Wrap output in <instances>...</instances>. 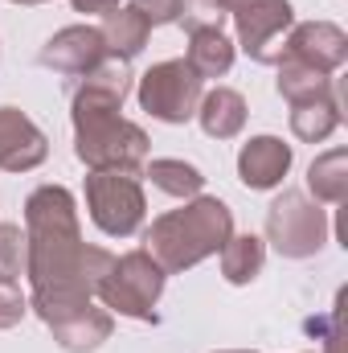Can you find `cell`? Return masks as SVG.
Wrapping results in <instances>:
<instances>
[{"instance_id":"5b68a950","label":"cell","mask_w":348,"mask_h":353,"mask_svg":"<svg viewBox=\"0 0 348 353\" xmlns=\"http://www.w3.org/2000/svg\"><path fill=\"white\" fill-rule=\"evenodd\" d=\"M266 243L283 259H312L328 243V210L299 189H283L266 205Z\"/></svg>"},{"instance_id":"44dd1931","label":"cell","mask_w":348,"mask_h":353,"mask_svg":"<svg viewBox=\"0 0 348 353\" xmlns=\"http://www.w3.org/2000/svg\"><path fill=\"white\" fill-rule=\"evenodd\" d=\"M274 87H279V94L295 107V103H303V99H316V94L332 90L336 83H332V74H324V70H312V66H299V62H279Z\"/></svg>"},{"instance_id":"8fae6325","label":"cell","mask_w":348,"mask_h":353,"mask_svg":"<svg viewBox=\"0 0 348 353\" xmlns=\"http://www.w3.org/2000/svg\"><path fill=\"white\" fill-rule=\"evenodd\" d=\"M50 157L45 132L21 111V107H0V169L4 173H33Z\"/></svg>"},{"instance_id":"4316f807","label":"cell","mask_w":348,"mask_h":353,"mask_svg":"<svg viewBox=\"0 0 348 353\" xmlns=\"http://www.w3.org/2000/svg\"><path fill=\"white\" fill-rule=\"evenodd\" d=\"M12 4H21V8H33V4H45V0H12Z\"/></svg>"},{"instance_id":"e0dca14e","label":"cell","mask_w":348,"mask_h":353,"mask_svg":"<svg viewBox=\"0 0 348 353\" xmlns=\"http://www.w3.org/2000/svg\"><path fill=\"white\" fill-rule=\"evenodd\" d=\"M98 33H102V46H107V54L111 58H123V62H131L135 54H144V46H148V33H152V25L127 4H119V8H111L107 17H102V25H98Z\"/></svg>"},{"instance_id":"484cf974","label":"cell","mask_w":348,"mask_h":353,"mask_svg":"<svg viewBox=\"0 0 348 353\" xmlns=\"http://www.w3.org/2000/svg\"><path fill=\"white\" fill-rule=\"evenodd\" d=\"M259 0H217V8L226 12V17H234V12H242V8H254Z\"/></svg>"},{"instance_id":"603a6c76","label":"cell","mask_w":348,"mask_h":353,"mask_svg":"<svg viewBox=\"0 0 348 353\" xmlns=\"http://www.w3.org/2000/svg\"><path fill=\"white\" fill-rule=\"evenodd\" d=\"M25 312H29V296L21 292V283H17V279H4V275H0V329L21 325V321H25Z\"/></svg>"},{"instance_id":"7a4b0ae2","label":"cell","mask_w":348,"mask_h":353,"mask_svg":"<svg viewBox=\"0 0 348 353\" xmlns=\"http://www.w3.org/2000/svg\"><path fill=\"white\" fill-rule=\"evenodd\" d=\"M131 62L102 58L83 87L74 90L70 123H74V157L90 173H135L148 165V132L131 119H123V103L131 94Z\"/></svg>"},{"instance_id":"d6986e66","label":"cell","mask_w":348,"mask_h":353,"mask_svg":"<svg viewBox=\"0 0 348 353\" xmlns=\"http://www.w3.org/2000/svg\"><path fill=\"white\" fill-rule=\"evenodd\" d=\"M217 255H221V275H226V283L242 288V283H254L262 275L266 243H262L259 234H230V243H226Z\"/></svg>"},{"instance_id":"ac0fdd59","label":"cell","mask_w":348,"mask_h":353,"mask_svg":"<svg viewBox=\"0 0 348 353\" xmlns=\"http://www.w3.org/2000/svg\"><path fill=\"white\" fill-rule=\"evenodd\" d=\"M307 189H312V201L340 205L348 197V148H328L324 157H316L307 169Z\"/></svg>"},{"instance_id":"8992f818","label":"cell","mask_w":348,"mask_h":353,"mask_svg":"<svg viewBox=\"0 0 348 353\" xmlns=\"http://www.w3.org/2000/svg\"><path fill=\"white\" fill-rule=\"evenodd\" d=\"M87 210L90 222L107 239H131L140 234L148 218V197L135 173H90L87 176Z\"/></svg>"},{"instance_id":"ffe728a7","label":"cell","mask_w":348,"mask_h":353,"mask_svg":"<svg viewBox=\"0 0 348 353\" xmlns=\"http://www.w3.org/2000/svg\"><path fill=\"white\" fill-rule=\"evenodd\" d=\"M144 176H148L160 193L184 197V201L205 189V173H201L197 165H188V161H176V157H156V161H148V165H144Z\"/></svg>"},{"instance_id":"cb8c5ba5","label":"cell","mask_w":348,"mask_h":353,"mask_svg":"<svg viewBox=\"0 0 348 353\" xmlns=\"http://www.w3.org/2000/svg\"><path fill=\"white\" fill-rule=\"evenodd\" d=\"M131 8L156 29V25H180V0H131Z\"/></svg>"},{"instance_id":"9a60e30c","label":"cell","mask_w":348,"mask_h":353,"mask_svg":"<svg viewBox=\"0 0 348 353\" xmlns=\"http://www.w3.org/2000/svg\"><path fill=\"white\" fill-rule=\"evenodd\" d=\"M340 119H345V111H340L336 87L291 107V132H295V140H303V144H324V140L340 128Z\"/></svg>"},{"instance_id":"2e32d148","label":"cell","mask_w":348,"mask_h":353,"mask_svg":"<svg viewBox=\"0 0 348 353\" xmlns=\"http://www.w3.org/2000/svg\"><path fill=\"white\" fill-rule=\"evenodd\" d=\"M50 333H54L58 350L94 353L102 341H111V333H115V316H111L107 308H94V304H90L87 312H78V316H70V321H62V325H50Z\"/></svg>"},{"instance_id":"30bf717a","label":"cell","mask_w":348,"mask_h":353,"mask_svg":"<svg viewBox=\"0 0 348 353\" xmlns=\"http://www.w3.org/2000/svg\"><path fill=\"white\" fill-rule=\"evenodd\" d=\"M102 58H111V54H107V46H102L98 25H66V29H58V33L41 46V54H37V62H41L45 70L66 74V79H87Z\"/></svg>"},{"instance_id":"d4e9b609","label":"cell","mask_w":348,"mask_h":353,"mask_svg":"<svg viewBox=\"0 0 348 353\" xmlns=\"http://www.w3.org/2000/svg\"><path fill=\"white\" fill-rule=\"evenodd\" d=\"M74 4V12H111V8H119V0H70Z\"/></svg>"},{"instance_id":"6da1fadb","label":"cell","mask_w":348,"mask_h":353,"mask_svg":"<svg viewBox=\"0 0 348 353\" xmlns=\"http://www.w3.org/2000/svg\"><path fill=\"white\" fill-rule=\"evenodd\" d=\"M111 251L83 243L78 201L66 185H37L25 197V275L29 308L45 325H62L94 304V288Z\"/></svg>"},{"instance_id":"5bb4252c","label":"cell","mask_w":348,"mask_h":353,"mask_svg":"<svg viewBox=\"0 0 348 353\" xmlns=\"http://www.w3.org/2000/svg\"><path fill=\"white\" fill-rule=\"evenodd\" d=\"M234 54H238V46L226 37V29H213V25L188 29L184 62H188V70H193L201 83H205V79H226L230 66H234Z\"/></svg>"},{"instance_id":"7c38bea8","label":"cell","mask_w":348,"mask_h":353,"mask_svg":"<svg viewBox=\"0 0 348 353\" xmlns=\"http://www.w3.org/2000/svg\"><path fill=\"white\" fill-rule=\"evenodd\" d=\"M291 161H295V152H291V144H283L279 136H250L246 144H242V152H238V176H242V185L246 189H279L283 185V176L291 173Z\"/></svg>"},{"instance_id":"9c48e42d","label":"cell","mask_w":348,"mask_h":353,"mask_svg":"<svg viewBox=\"0 0 348 353\" xmlns=\"http://www.w3.org/2000/svg\"><path fill=\"white\" fill-rule=\"evenodd\" d=\"M279 62H299V66H312V70H340L348 62V33L332 21H303V25H291L287 37H283V58Z\"/></svg>"},{"instance_id":"4fadbf2b","label":"cell","mask_w":348,"mask_h":353,"mask_svg":"<svg viewBox=\"0 0 348 353\" xmlns=\"http://www.w3.org/2000/svg\"><path fill=\"white\" fill-rule=\"evenodd\" d=\"M193 119L201 123V132L209 140H234L246 128V99L234 87H213V90L201 94Z\"/></svg>"},{"instance_id":"ba28073f","label":"cell","mask_w":348,"mask_h":353,"mask_svg":"<svg viewBox=\"0 0 348 353\" xmlns=\"http://www.w3.org/2000/svg\"><path fill=\"white\" fill-rule=\"evenodd\" d=\"M295 25V8L291 0H259L254 8L234 12V33H238V50L246 58H254L262 66H279L283 58V37Z\"/></svg>"},{"instance_id":"277c9868","label":"cell","mask_w":348,"mask_h":353,"mask_svg":"<svg viewBox=\"0 0 348 353\" xmlns=\"http://www.w3.org/2000/svg\"><path fill=\"white\" fill-rule=\"evenodd\" d=\"M164 271L160 263L140 247V251H127V255H119V259H111V267L102 271V279H98V288H94V296L102 300V308L115 316H131V321H144V325H156L160 321V312H156V304H160V296H164Z\"/></svg>"},{"instance_id":"7402d4cb","label":"cell","mask_w":348,"mask_h":353,"mask_svg":"<svg viewBox=\"0 0 348 353\" xmlns=\"http://www.w3.org/2000/svg\"><path fill=\"white\" fill-rule=\"evenodd\" d=\"M0 275L4 279L25 275V230L12 222H0Z\"/></svg>"},{"instance_id":"3957f363","label":"cell","mask_w":348,"mask_h":353,"mask_svg":"<svg viewBox=\"0 0 348 353\" xmlns=\"http://www.w3.org/2000/svg\"><path fill=\"white\" fill-rule=\"evenodd\" d=\"M234 234V210L221 197H188L180 210L160 214L148 230H144V251L160 263L164 275H180L188 267L205 263L209 255H217Z\"/></svg>"},{"instance_id":"52a82bcc","label":"cell","mask_w":348,"mask_h":353,"mask_svg":"<svg viewBox=\"0 0 348 353\" xmlns=\"http://www.w3.org/2000/svg\"><path fill=\"white\" fill-rule=\"evenodd\" d=\"M201 94H205V83L188 70L184 58H164V62H156V66L144 70L140 83H135L140 107H144L152 119H160V123H188V119L197 115Z\"/></svg>"},{"instance_id":"83f0119b","label":"cell","mask_w":348,"mask_h":353,"mask_svg":"<svg viewBox=\"0 0 348 353\" xmlns=\"http://www.w3.org/2000/svg\"><path fill=\"white\" fill-rule=\"evenodd\" d=\"M226 353H254V350H226Z\"/></svg>"}]
</instances>
